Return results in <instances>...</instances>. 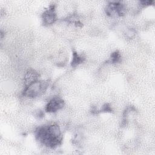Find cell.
Masks as SVG:
<instances>
[{"label":"cell","mask_w":155,"mask_h":155,"mask_svg":"<svg viewBox=\"0 0 155 155\" xmlns=\"http://www.w3.org/2000/svg\"><path fill=\"white\" fill-rule=\"evenodd\" d=\"M81 62H82V58L81 57L78 53H74L73 56V59L71 62V65L73 66H75L80 64Z\"/></svg>","instance_id":"obj_6"},{"label":"cell","mask_w":155,"mask_h":155,"mask_svg":"<svg viewBox=\"0 0 155 155\" xmlns=\"http://www.w3.org/2000/svg\"><path fill=\"white\" fill-rule=\"evenodd\" d=\"M36 136L44 145L50 148L57 147L61 141V132L56 124H51L38 128Z\"/></svg>","instance_id":"obj_1"},{"label":"cell","mask_w":155,"mask_h":155,"mask_svg":"<svg viewBox=\"0 0 155 155\" xmlns=\"http://www.w3.org/2000/svg\"><path fill=\"white\" fill-rule=\"evenodd\" d=\"M48 87V83L43 81H36L25 87L24 95L28 97H36L43 94Z\"/></svg>","instance_id":"obj_2"},{"label":"cell","mask_w":155,"mask_h":155,"mask_svg":"<svg viewBox=\"0 0 155 155\" xmlns=\"http://www.w3.org/2000/svg\"><path fill=\"white\" fill-rule=\"evenodd\" d=\"M64 105V101L59 97H54L46 105L45 110L48 113H54L61 110Z\"/></svg>","instance_id":"obj_3"},{"label":"cell","mask_w":155,"mask_h":155,"mask_svg":"<svg viewBox=\"0 0 155 155\" xmlns=\"http://www.w3.org/2000/svg\"><path fill=\"white\" fill-rule=\"evenodd\" d=\"M56 19V13L54 7L51 6L48 9L45 10L42 15V20L45 24L50 25L53 24Z\"/></svg>","instance_id":"obj_4"},{"label":"cell","mask_w":155,"mask_h":155,"mask_svg":"<svg viewBox=\"0 0 155 155\" xmlns=\"http://www.w3.org/2000/svg\"><path fill=\"white\" fill-rule=\"evenodd\" d=\"M38 80V74L35 71H28L24 78V83L25 87L28 86L30 84Z\"/></svg>","instance_id":"obj_5"},{"label":"cell","mask_w":155,"mask_h":155,"mask_svg":"<svg viewBox=\"0 0 155 155\" xmlns=\"http://www.w3.org/2000/svg\"><path fill=\"white\" fill-rule=\"evenodd\" d=\"M120 59V55L118 52H114L111 54L110 61L113 63H116L119 61Z\"/></svg>","instance_id":"obj_7"}]
</instances>
